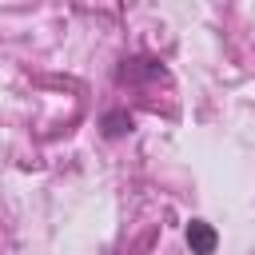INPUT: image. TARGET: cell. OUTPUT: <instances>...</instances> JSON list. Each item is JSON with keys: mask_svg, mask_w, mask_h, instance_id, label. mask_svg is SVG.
I'll return each mask as SVG.
<instances>
[{"mask_svg": "<svg viewBox=\"0 0 255 255\" xmlns=\"http://www.w3.org/2000/svg\"><path fill=\"white\" fill-rule=\"evenodd\" d=\"M215 243H219V235H215L211 223H203V219H191L187 223V247H191V255H211Z\"/></svg>", "mask_w": 255, "mask_h": 255, "instance_id": "6da1fadb", "label": "cell"}, {"mask_svg": "<svg viewBox=\"0 0 255 255\" xmlns=\"http://www.w3.org/2000/svg\"><path fill=\"white\" fill-rule=\"evenodd\" d=\"M128 128H131V116H128V112H112V116L104 120V131H108V135H124Z\"/></svg>", "mask_w": 255, "mask_h": 255, "instance_id": "7a4b0ae2", "label": "cell"}]
</instances>
